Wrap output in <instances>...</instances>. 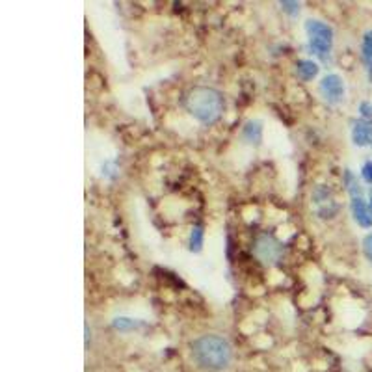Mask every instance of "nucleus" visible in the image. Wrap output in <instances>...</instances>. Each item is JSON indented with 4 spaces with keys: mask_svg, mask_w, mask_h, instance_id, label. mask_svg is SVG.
<instances>
[{
    "mask_svg": "<svg viewBox=\"0 0 372 372\" xmlns=\"http://www.w3.org/2000/svg\"><path fill=\"white\" fill-rule=\"evenodd\" d=\"M190 355L199 371L226 372L233 363V347L221 335L205 333L192 342Z\"/></svg>",
    "mask_w": 372,
    "mask_h": 372,
    "instance_id": "1",
    "label": "nucleus"
},
{
    "mask_svg": "<svg viewBox=\"0 0 372 372\" xmlns=\"http://www.w3.org/2000/svg\"><path fill=\"white\" fill-rule=\"evenodd\" d=\"M186 110L192 118H196L203 125H212L220 120L226 108L223 95L215 88L208 86H196L186 94L184 99Z\"/></svg>",
    "mask_w": 372,
    "mask_h": 372,
    "instance_id": "2",
    "label": "nucleus"
},
{
    "mask_svg": "<svg viewBox=\"0 0 372 372\" xmlns=\"http://www.w3.org/2000/svg\"><path fill=\"white\" fill-rule=\"evenodd\" d=\"M305 32L309 36L311 51L322 60H328L329 51L333 47V30L322 21H307L305 23Z\"/></svg>",
    "mask_w": 372,
    "mask_h": 372,
    "instance_id": "3",
    "label": "nucleus"
},
{
    "mask_svg": "<svg viewBox=\"0 0 372 372\" xmlns=\"http://www.w3.org/2000/svg\"><path fill=\"white\" fill-rule=\"evenodd\" d=\"M253 252H255L259 261L265 263V265H278L281 257H283V246H281L274 237H270V234H261V237H257Z\"/></svg>",
    "mask_w": 372,
    "mask_h": 372,
    "instance_id": "4",
    "label": "nucleus"
},
{
    "mask_svg": "<svg viewBox=\"0 0 372 372\" xmlns=\"http://www.w3.org/2000/svg\"><path fill=\"white\" fill-rule=\"evenodd\" d=\"M320 94L322 97L329 102V105H337L341 102L344 97V83L339 75H326L320 83Z\"/></svg>",
    "mask_w": 372,
    "mask_h": 372,
    "instance_id": "5",
    "label": "nucleus"
},
{
    "mask_svg": "<svg viewBox=\"0 0 372 372\" xmlns=\"http://www.w3.org/2000/svg\"><path fill=\"white\" fill-rule=\"evenodd\" d=\"M352 216H353V220L358 221L360 223L361 228H372V210L371 207L366 205L365 199L361 196L358 197H352Z\"/></svg>",
    "mask_w": 372,
    "mask_h": 372,
    "instance_id": "6",
    "label": "nucleus"
},
{
    "mask_svg": "<svg viewBox=\"0 0 372 372\" xmlns=\"http://www.w3.org/2000/svg\"><path fill=\"white\" fill-rule=\"evenodd\" d=\"M352 140L358 147H366L372 144V123L369 121H355L352 129Z\"/></svg>",
    "mask_w": 372,
    "mask_h": 372,
    "instance_id": "7",
    "label": "nucleus"
},
{
    "mask_svg": "<svg viewBox=\"0 0 372 372\" xmlns=\"http://www.w3.org/2000/svg\"><path fill=\"white\" fill-rule=\"evenodd\" d=\"M242 138L252 145L261 144L263 142V123L261 121H248L242 129Z\"/></svg>",
    "mask_w": 372,
    "mask_h": 372,
    "instance_id": "8",
    "label": "nucleus"
},
{
    "mask_svg": "<svg viewBox=\"0 0 372 372\" xmlns=\"http://www.w3.org/2000/svg\"><path fill=\"white\" fill-rule=\"evenodd\" d=\"M296 75L302 78L303 83H309V80H313L318 75V65L313 60H298Z\"/></svg>",
    "mask_w": 372,
    "mask_h": 372,
    "instance_id": "9",
    "label": "nucleus"
},
{
    "mask_svg": "<svg viewBox=\"0 0 372 372\" xmlns=\"http://www.w3.org/2000/svg\"><path fill=\"white\" fill-rule=\"evenodd\" d=\"M112 326H114L118 331L127 333V331H134V329L142 328L144 324L140 320H134V318H129V316H118V318H114V322H112Z\"/></svg>",
    "mask_w": 372,
    "mask_h": 372,
    "instance_id": "10",
    "label": "nucleus"
},
{
    "mask_svg": "<svg viewBox=\"0 0 372 372\" xmlns=\"http://www.w3.org/2000/svg\"><path fill=\"white\" fill-rule=\"evenodd\" d=\"M203 239H205V231L201 226H196L190 233V252L199 253L203 250Z\"/></svg>",
    "mask_w": 372,
    "mask_h": 372,
    "instance_id": "11",
    "label": "nucleus"
},
{
    "mask_svg": "<svg viewBox=\"0 0 372 372\" xmlns=\"http://www.w3.org/2000/svg\"><path fill=\"white\" fill-rule=\"evenodd\" d=\"M361 56H363V62L366 63V67L371 69L372 67V30H369L363 36V43H361Z\"/></svg>",
    "mask_w": 372,
    "mask_h": 372,
    "instance_id": "12",
    "label": "nucleus"
},
{
    "mask_svg": "<svg viewBox=\"0 0 372 372\" xmlns=\"http://www.w3.org/2000/svg\"><path fill=\"white\" fill-rule=\"evenodd\" d=\"M279 6H281V10L283 12H287L289 15H298L300 13V2H279Z\"/></svg>",
    "mask_w": 372,
    "mask_h": 372,
    "instance_id": "13",
    "label": "nucleus"
},
{
    "mask_svg": "<svg viewBox=\"0 0 372 372\" xmlns=\"http://www.w3.org/2000/svg\"><path fill=\"white\" fill-rule=\"evenodd\" d=\"M363 252H365V257L372 263V233L363 239Z\"/></svg>",
    "mask_w": 372,
    "mask_h": 372,
    "instance_id": "14",
    "label": "nucleus"
},
{
    "mask_svg": "<svg viewBox=\"0 0 372 372\" xmlns=\"http://www.w3.org/2000/svg\"><path fill=\"white\" fill-rule=\"evenodd\" d=\"M361 177L365 179V183L372 184V162H366L363 166V170H361Z\"/></svg>",
    "mask_w": 372,
    "mask_h": 372,
    "instance_id": "15",
    "label": "nucleus"
},
{
    "mask_svg": "<svg viewBox=\"0 0 372 372\" xmlns=\"http://www.w3.org/2000/svg\"><path fill=\"white\" fill-rule=\"evenodd\" d=\"M360 110H361V114L365 116V118L372 120V107H371V105H369V102H361Z\"/></svg>",
    "mask_w": 372,
    "mask_h": 372,
    "instance_id": "16",
    "label": "nucleus"
},
{
    "mask_svg": "<svg viewBox=\"0 0 372 372\" xmlns=\"http://www.w3.org/2000/svg\"><path fill=\"white\" fill-rule=\"evenodd\" d=\"M84 329H86V348H89V341H91V329H89L88 324L84 326Z\"/></svg>",
    "mask_w": 372,
    "mask_h": 372,
    "instance_id": "17",
    "label": "nucleus"
},
{
    "mask_svg": "<svg viewBox=\"0 0 372 372\" xmlns=\"http://www.w3.org/2000/svg\"><path fill=\"white\" fill-rule=\"evenodd\" d=\"M371 210H372V194H371Z\"/></svg>",
    "mask_w": 372,
    "mask_h": 372,
    "instance_id": "18",
    "label": "nucleus"
}]
</instances>
